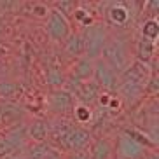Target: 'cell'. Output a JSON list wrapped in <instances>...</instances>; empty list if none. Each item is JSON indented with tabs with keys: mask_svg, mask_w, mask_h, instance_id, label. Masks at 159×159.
I'll return each instance as SVG.
<instances>
[{
	"mask_svg": "<svg viewBox=\"0 0 159 159\" xmlns=\"http://www.w3.org/2000/svg\"><path fill=\"white\" fill-rule=\"evenodd\" d=\"M102 58L116 74L121 75L128 66L133 63V52H131V44L126 37L122 35H108L107 42L102 49Z\"/></svg>",
	"mask_w": 159,
	"mask_h": 159,
	"instance_id": "cell-1",
	"label": "cell"
},
{
	"mask_svg": "<svg viewBox=\"0 0 159 159\" xmlns=\"http://www.w3.org/2000/svg\"><path fill=\"white\" fill-rule=\"evenodd\" d=\"M80 33H82V39H84V56L96 61L102 56V49L107 42L108 35H110L108 26L103 21H96L91 26L80 30Z\"/></svg>",
	"mask_w": 159,
	"mask_h": 159,
	"instance_id": "cell-2",
	"label": "cell"
},
{
	"mask_svg": "<svg viewBox=\"0 0 159 159\" xmlns=\"http://www.w3.org/2000/svg\"><path fill=\"white\" fill-rule=\"evenodd\" d=\"M91 142H93V131L86 126L74 124L65 135L61 136V138H58L52 145L58 150H63L65 154H74V152L88 149Z\"/></svg>",
	"mask_w": 159,
	"mask_h": 159,
	"instance_id": "cell-3",
	"label": "cell"
},
{
	"mask_svg": "<svg viewBox=\"0 0 159 159\" xmlns=\"http://www.w3.org/2000/svg\"><path fill=\"white\" fill-rule=\"evenodd\" d=\"M77 105L75 96L65 88L51 89V93L44 98V107L49 110L51 117H72V110Z\"/></svg>",
	"mask_w": 159,
	"mask_h": 159,
	"instance_id": "cell-4",
	"label": "cell"
},
{
	"mask_svg": "<svg viewBox=\"0 0 159 159\" xmlns=\"http://www.w3.org/2000/svg\"><path fill=\"white\" fill-rule=\"evenodd\" d=\"M44 28H46L47 37L51 39L52 42H61V44L65 42L66 39H68V35L72 33L70 21L65 16H61L60 12H56L52 7H51V12L46 18Z\"/></svg>",
	"mask_w": 159,
	"mask_h": 159,
	"instance_id": "cell-5",
	"label": "cell"
},
{
	"mask_svg": "<svg viewBox=\"0 0 159 159\" xmlns=\"http://www.w3.org/2000/svg\"><path fill=\"white\" fill-rule=\"evenodd\" d=\"M150 150L142 147L140 143H136L135 140H131L128 135L119 133L117 140L114 142V157L117 159H145V156Z\"/></svg>",
	"mask_w": 159,
	"mask_h": 159,
	"instance_id": "cell-6",
	"label": "cell"
},
{
	"mask_svg": "<svg viewBox=\"0 0 159 159\" xmlns=\"http://www.w3.org/2000/svg\"><path fill=\"white\" fill-rule=\"evenodd\" d=\"M93 80L105 93H116L117 88H119V74H116L102 58H98V60L94 61Z\"/></svg>",
	"mask_w": 159,
	"mask_h": 159,
	"instance_id": "cell-7",
	"label": "cell"
},
{
	"mask_svg": "<svg viewBox=\"0 0 159 159\" xmlns=\"http://www.w3.org/2000/svg\"><path fill=\"white\" fill-rule=\"evenodd\" d=\"M133 4L131 2H110V4H105L107 9H105V21L103 23L105 25L110 23L117 28L128 26L129 21L133 19V11H131Z\"/></svg>",
	"mask_w": 159,
	"mask_h": 159,
	"instance_id": "cell-8",
	"label": "cell"
},
{
	"mask_svg": "<svg viewBox=\"0 0 159 159\" xmlns=\"http://www.w3.org/2000/svg\"><path fill=\"white\" fill-rule=\"evenodd\" d=\"M116 94L119 96L121 103L126 108L135 107V105H138V103L145 98L143 86L133 84V82H119V88H117Z\"/></svg>",
	"mask_w": 159,
	"mask_h": 159,
	"instance_id": "cell-9",
	"label": "cell"
},
{
	"mask_svg": "<svg viewBox=\"0 0 159 159\" xmlns=\"http://www.w3.org/2000/svg\"><path fill=\"white\" fill-rule=\"evenodd\" d=\"M93 68H94V61L89 58L82 56L77 58L74 61V65L70 66V70L66 74L68 80H75V82H86V80L93 79Z\"/></svg>",
	"mask_w": 159,
	"mask_h": 159,
	"instance_id": "cell-10",
	"label": "cell"
},
{
	"mask_svg": "<svg viewBox=\"0 0 159 159\" xmlns=\"http://www.w3.org/2000/svg\"><path fill=\"white\" fill-rule=\"evenodd\" d=\"M91 159H112L114 157V140L107 136L93 138V142L88 147Z\"/></svg>",
	"mask_w": 159,
	"mask_h": 159,
	"instance_id": "cell-11",
	"label": "cell"
},
{
	"mask_svg": "<svg viewBox=\"0 0 159 159\" xmlns=\"http://www.w3.org/2000/svg\"><path fill=\"white\" fill-rule=\"evenodd\" d=\"M63 51L66 56L74 58V60L84 56V39H82L80 30H72L68 39L63 42Z\"/></svg>",
	"mask_w": 159,
	"mask_h": 159,
	"instance_id": "cell-12",
	"label": "cell"
},
{
	"mask_svg": "<svg viewBox=\"0 0 159 159\" xmlns=\"http://www.w3.org/2000/svg\"><path fill=\"white\" fill-rule=\"evenodd\" d=\"M89 5L86 2H79L74 11V14H72V18H70V21L77 23L79 30H84L88 26H91L93 23H96V12L89 9Z\"/></svg>",
	"mask_w": 159,
	"mask_h": 159,
	"instance_id": "cell-13",
	"label": "cell"
},
{
	"mask_svg": "<svg viewBox=\"0 0 159 159\" xmlns=\"http://www.w3.org/2000/svg\"><path fill=\"white\" fill-rule=\"evenodd\" d=\"M154 58H156V42H149V40L140 37L135 42V58L133 60L150 65Z\"/></svg>",
	"mask_w": 159,
	"mask_h": 159,
	"instance_id": "cell-14",
	"label": "cell"
},
{
	"mask_svg": "<svg viewBox=\"0 0 159 159\" xmlns=\"http://www.w3.org/2000/svg\"><path fill=\"white\" fill-rule=\"evenodd\" d=\"M26 138L35 143L47 142V122L44 119H33L30 124H26Z\"/></svg>",
	"mask_w": 159,
	"mask_h": 159,
	"instance_id": "cell-15",
	"label": "cell"
},
{
	"mask_svg": "<svg viewBox=\"0 0 159 159\" xmlns=\"http://www.w3.org/2000/svg\"><path fill=\"white\" fill-rule=\"evenodd\" d=\"M124 135H128L131 140H135L136 143H140L142 147H145L147 150H156L157 149V143H156L152 138H150L143 129H138V128H124L122 129Z\"/></svg>",
	"mask_w": 159,
	"mask_h": 159,
	"instance_id": "cell-16",
	"label": "cell"
},
{
	"mask_svg": "<svg viewBox=\"0 0 159 159\" xmlns=\"http://www.w3.org/2000/svg\"><path fill=\"white\" fill-rule=\"evenodd\" d=\"M66 82V74L60 68V65H51L46 70V84H49L52 89L63 88Z\"/></svg>",
	"mask_w": 159,
	"mask_h": 159,
	"instance_id": "cell-17",
	"label": "cell"
},
{
	"mask_svg": "<svg viewBox=\"0 0 159 159\" xmlns=\"http://www.w3.org/2000/svg\"><path fill=\"white\" fill-rule=\"evenodd\" d=\"M23 93V88L19 86V82L16 80H9V79H2L0 80V98L11 100L16 98Z\"/></svg>",
	"mask_w": 159,
	"mask_h": 159,
	"instance_id": "cell-18",
	"label": "cell"
},
{
	"mask_svg": "<svg viewBox=\"0 0 159 159\" xmlns=\"http://www.w3.org/2000/svg\"><path fill=\"white\" fill-rule=\"evenodd\" d=\"M72 119H74L75 124H79V126H86L88 122L93 121V110L91 107H86L82 103H77L72 110Z\"/></svg>",
	"mask_w": 159,
	"mask_h": 159,
	"instance_id": "cell-19",
	"label": "cell"
},
{
	"mask_svg": "<svg viewBox=\"0 0 159 159\" xmlns=\"http://www.w3.org/2000/svg\"><path fill=\"white\" fill-rule=\"evenodd\" d=\"M157 35H159L157 19H145L143 23H142V28H140V37L145 39V40H149V42H156Z\"/></svg>",
	"mask_w": 159,
	"mask_h": 159,
	"instance_id": "cell-20",
	"label": "cell"
},
{
	"mask_svg": "<svg viewBox=\"0 0 159 159\" xmlns=\"http://www.w3.org/2000/svg\"><path fill=\"white\" fill-rule=\"evenodd\" d=\"M21 119V110H16L12 107H0V124L5 126H16Z\"/></svg>",
	"mask_w": 159,
	"mask_h": 159,
	"instance_id": "cell-21",
	"label": "cell"
},
{
	"mask_svg": "<svg viewBox=\"0 0 159 159\" xmlns=\"http://www.w3.org/2000/svg\"><path fill=\"white\" fill-rule=\"evenodd\" d=\"M77 4H79V2H74V0H61V2H54V4H52V9L56 11V12H60L61 16H65V18L70 21Z\"/></svg>",
	"mask_w": 159,
	"mask_h": 159,
	"instance_id": "cell-22",
	"label": "cell"
},
{
	"mask_svg": "<svg viewBox=\"0 0 159 159\" xmlns=\"http://www.w3.org/2000/svg\"><path fill=\"white\" fill-rule=\"evenodd\" d=\"M16 149L18 147L9 140V136L5 135V133H0V159L12 156L16 152Z\"/></svg>",
	"mask_w": 159,
	"mask_h": 159,
	"instance_id": "cell-23",
	"label": "cell"
},
{
	"mask_svg": "<svg viewBox=\"0 0 159 159\" xmlns=\"http://www.w3.org/2000/svg\"><path fill=\"white\" fill-rule=\"evenodd\" d=\"M51 12V5L49 4H42V2H33L32 4V14L37 18H47V14Z\"/></svg>",
	"mask_w": 159,
	"mask_h": 159,
	"instance_id": "cell-24",
	"label": "cell"
},
{
	"mask_svg": "<svg viewBox=\"0 0 159 159\" xmlns=\"http://www.w3.org/2000/svg\"><path fill=\"white\" fill-rule=\"evenodd\" d=\"M65 159H91V156H89V150L84 149L79 152H74V154H66Z\"/></svg>",
	"mask_w": 159,
	"mask_h": 159,
	"instance_id": "cell-25",
	"label": "cell"
},
{
	"mask_svg": "<svg viewBox=\"0 0 159 159\" xmlns=\"http://www.w3.org/2000/svg\"><path fill=\"white\" fill-rule=\"evenodd\" d=\"M145 159H159V156H157V152H156V150H150L149 154L145 156Z\"/></svg>",
	"mask_w": 159,
	"mask_h": 159,
	"instance_id": "cell-26",
	"label": "cell"
},
{
	"mask_svg": "<svg viewBox=\"0 0 159 159\" xmlns=\"http://www.w3.org/2000/svg\"><path fill=\"white\" fill-rule=\"evenodd\" d=\"M112 159H117V157H112Z\"/></svg>",
	"mask_w": 159,
	"mask_h": 159,
	"instance_id": "cell-27",
	"label": "cell"
}]
</instances>
